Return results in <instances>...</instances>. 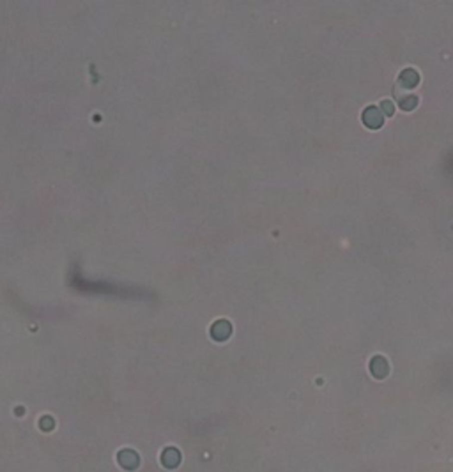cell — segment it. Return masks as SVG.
Here are the masks:
<instances>
[{
    "instance_id": "4",
    "label": "cell",
    "mask_w": 453,
    "mask_h": 472,
    "mask_svg": "<svg viewBox=\"0 0 453 472\" xmlns=\"http://www.w3.org/2000/svg\"><path fill=\"white\" fill-rule=\"evenodd\" d=\"M119 464L122 467H126L128 471H133V469L138 465V455L135 451H129V449H124L119 453Z\"/></svg>"
},
{
    "instance_id": "1",
    "label": "cell",
    "mask_w": 453,
    "mask_h": 472,
    "mask_svg": "<svg viewBox=\"0 0 453 472\" xmlns=\"http://www.w3.org/2000/svg\"><path fill=\"white\" fill-rule=\"evenodd\" d=\"M383 122H384V117H383V112H381L379 108H376V106H368V108H365L363 124L367 126L368 129H379L381 126H383Z\"/></svg>"
},
{
    "instance_id": "5",
    "label": "cell",
    "mask_w": 453,
    "mask_h": 472,
    "mask_svg": "<svg viewBox=\"0 0 453 472\" xmlns=\"http://www.w3.org/2000/svg\"><path fill=\"white\" fill-rule=\"evenodd\" d=\"M161 462L167 465L168 469H174L175 465H179V462H181V453L174 448L165 449V453H163V457H161Z\"/></svg>"
},
{
    "instance_id": "7",
    "label": "cell",
    "mask_w": 453,
    "mask_h": 472,
    "mask_svg": "<svg viewBox=\"0 0 453 472\" xmlns=\"http://www.w3.org/2000/svg\"><path fill=\"white\" fill-rule=\"evenodd\" d=\"M393 112H395V106H393V103H391V101H388V99H384L383 101V115L391 117V115H393Z\"/></svg>"
},
{
    "instance_id": "8",
    "label": "cell",
    "mask_w": 453,
    "mask_h": 472,
    "mask_svg": "<svg viewBox=\"0 0 453 472\" xmlns=\"http://www.w3.org/2000/svg\"><path fill=\"white\" fill-rule=\"evenodd\" d=\"M41 428H43V430H51V428H53V419L43 418V421H41Z\"/></svg>"
},
{
    "instance_id": "2",
    "label": "cell",
    "mask_w": 453,
    "mask_h": 472,
    "mask_svg": "<svg viewBox=\"0 0 453 472\" xmlns=\"http://www.w3.org/2000/svg\"><path fill=\"white\" fill-rule=\"evenodd\" d=\"M370 372H372V375L376 379H384L390 373V364H388V361L383 356H376L370 361Z\"/></svg>"
},
{
    "instance_id": "6",
    "label": "cell",
    "mask_w": 453,
    "mask_h": 472,
    "mask_svg": "<svg viewBox=\"0 0 453 472\" xmlns=\"http://www.w3.org/2000/svg\"><path fill=\"white\" fill-rule=\"evenodd\" d=\"M399 106L404 110V112H411V110H415L416 106H418V97H416V96H404V97H400Z\"/></svg>"
},
{
    "instance_id": "3",
    "label": "cell",
    "mask_w": 453,
    "mask_h": 472,
    "mask_svg": "<svg viewBox=\"0 0 453 472\" xmlns=\"http://www.w3.org/2000/svg\"><path fill=\"white\" fill-rule=\"evenodd\" d=\"M399 83L404 87V89H413V87H416L420 83V74L416 73L415 69H404L402 73H400V78H399Z\"/></svg>"
}]
</instances>
